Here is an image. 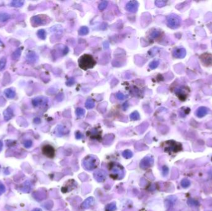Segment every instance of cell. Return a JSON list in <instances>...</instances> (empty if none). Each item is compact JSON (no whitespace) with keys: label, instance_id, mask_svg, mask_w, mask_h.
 Wrapping results in <instances>:
<instances>
[{"label":"cell","instance_id":"obj_1","mask_svg":"<svg viewBox=\"0 0 212 211\" xmlns=\"http://www.w3.org/2000/svg\"><path fill=\"white\" fill-rule=\"evenodd\" d=\"M79 66L83 70H87L93 68L96 64V61L90 54H85L79 58L78 61Z\"/></svg>","mask_w":212,"mask_h":211},{"label":"cell","instance_id":"obj_2","mask_svg":"<svg viewBox=\"0 0 212 211\" xmlns=\"http://www.w3.org/2000/svg\"><path fill=\"white\" fill-rule=\"evenodd\" d=\"M99 160L94 155H87L83 161V167L86 170H95L99 165Z\"/></svg>","mask_w":212,"mask_h":211},{"label":"cell","instance_id":"obj_3","mask_svg":"<svg viewBox=\"0 0 212 211\" xmlns=\"http://www.w3.org/2000/svg\"><path fill=\"white\" fill-rule=\"evenodd\" d=\"M125 172L122 165L115 163L111 167V177L115 180H121L123 178Z\"/></svg>","mask_w":212,"mask_h":211},{"label":"cell","instance_id":"obj_4","mask_svg":"<svg viewBox=\"0 0 212 211\" xmlns=\"http://www.w3.org/2000/svg\"><path fill=\"white\" fill-rule=\"evenodd\" d=\"M181 19L176 14H171L167 17V24L168 27L171 29H177L180 26Z\"/></svg>","mask_w":212,"mask_h":211},{"label":"cell","instance_id":"obj_5","mask_svg":"<svg viewBox=\"0 0 212 211\" xmlns=\"http://www.w3.org/2000/svg\"><path fill=\"white\" fill-rule=\"evenodd\" d=\"M93 176L94 179L96 180L97 182H104V181L107 178V173L105 170L102 169H98L95 171L93 173Z\"/></svg>","mask_w":212,"mask_h":211},{"label":"cell","instance_id":"obj_6","mask_svg":"<svg viewBox=\"0 0 212 211\" xmlns=\"http://www.w3.org/2000/svg\"><path fill=\"white\" fill-rule=\"evenodd\" d=\"M189 93V88L187 87H181L177 89L175 91L177 96L179 98L180 100H184L187 98Z\"/></svg>","mask_w":212,"mask_h":211},{"label":"cell","instance_id":"obj_7","mask_svg":"<svg viewBox=\"0 0 212 211\" xmlns=\"http://www.w3.org/2000/svg\"><path fill=\"white\" fill-rule=\"evenodd\" d=\"M153 164V159L151 156H147L141 160L140 166L141 169H147L150 167Z\"/></svg>","mask_w":212,"mask_h":211},{"label":"cell","instance_id":"obj_8","mask_svg":"<svg viewBox=\"0 0 212 211\" xmlns=\"http://www.w3.org/2000/svg\"><path fill=\"white\" fill-rule=\"evenodd\" d=\"M32 102L34 107H37L39 106H43V105H45L46 104H47L48 99L43 97H39L33 99Z\"/></svg>","mask_w":212,"mask_h":211},{"label":"cell","instance_id":"obj_9","mask_svg":"<svg viewBox=\"0 0 212 211\" xmlns=\"http://www.w3.org/2000/svg\"><path fill=\"white\" fill-rule=\"evenodd\" d=\"M42 152L47 157L52 158L55 155V150L52 146L50 145H45L42 148Z\"/></svg>","mask_w":212,"mask_h":211},{"label":"cell","instance_id":"obj_10","mask_svg":"<svg viewBox=\"0 0 212 211\" xmlns=\"http://www.w3.org/2000/svg\"><path fill=\"white\" fill-rule=\"evenodd\" d=\"M139 4L137 1H130L126 5V9L130 13H136L138 9Z\"/></svg>","mask_w":212,"mask_h":211},{"label":"cell","instance_id":"obj_11","mask_svg":"<svg viewBox=\"0 0 212 211\" xmlns=\"http://www.w3.org/2000/svg\"><path fill=\"white\" fill-rule=\"evenodd\" d=\"M173 56L176 58H183L186 55V50L183 48H177L173 50Z\"/></svg>","mask_w":212,"mask_h":211},{"label":"cell","instance_id":"obj_12","mask_svg":"<svg viewBox=\"0 0 212 211\" xmlns=\"http://www.w3.org/2000/svg\"><path fill=\"white\" fill-rule=\"evenodd\" d=\"M95 203V199L93 197H89L85 200L81 204V207L84 209H87L93 206Z\"/></svg>","mask_w":212,"mask_h":211},{"label":"cell","instance_id":"obj_13","mask_svg":"<svg viewBox=\"0 0 212 211\" xmlns=\"http://www.w3.org/2000/svg\"><path fill=\"white\" fill-rule=\"evenodd\" d=\"M14 116L13 110L10 107L7 108L6 110L3 111V117L6 121H8L11 119Z\"/></svg>","mask_w":212,"mask_h":211},{"label":"cell","instance_id":"obj_14","mask_svg":"<svg viewBox=\"0 0 212 211\" xmlns=\"http://www.w3.org/2000/svg\"><path fill=\"white\" fill-rule=\"evenodd\" d=\"M32 23L33 24L37 25H41L46 23L45 20L41 16H35L32 18Z\"/></svg>","mask_w":212,"mask_h":211},{"label":"cell","instance_id":"obj_15","mask_svg":"<svg viewBox=\"0 0 212 211\" xmlns=\"http://www.w3.org/2000/svg\"><path fill=\"white\" fill-rule=\"evenodd\" d=\"M208 113V108L205 107H200L196 111V115L199 118H202Z\"/></svg>","mask_w":212,"mask_h":211},{"label":"cell","instance_id":"obj_16","mask_svg":"<svg viewBox=\"0 0 212 211\" xmlns=\"http://www.w3.org/2000/svg\"><path fill=\"white\" fill-rule=\"evenodd\" d=\"M56 134L58 136H62L67 133V129L63 125H58L56 128Z\"/></svg>","mask_w":212,"mask_h":211},{"label":"cell","instance_id":"obj_17","mask_svg":"<svg viewBox=\"0 0 212 211\" xmlns=\"http://www.w3.org/2000/svg\"><path fill=\"white\" fill-rule=\"evenodd\" d=\"M27 60L30 63H34L37 60V56L34 52H30L27 54Z\"/></svg>","mask_w":212,"mask_h":211},{"label":"cell","instance_id":"obj_18","mask_svg":"<svg viewBox=\"0 0 212 211\" xmlns=\"http://www.w3.org/2000/svg\"><path fill=\"white\" fill-rule=\"evenodd\" d=\"M200 58H201V60H202V61L208 60V61L205 64H207V65H208V66H209V65H212V55H211V54H207H207H203L200 56Z\"/></svg>","mask_w":212,"mask_h":211},{"label":"cell","instance_id":"obj_19","mask_svg":"<svg viewBox=\"0 0 212 211\" xmlns=\"http://www.w3.org/2000/svg\"><path fill=\"white\" fill-rule=\"evenodd\" d=\"M4 93L5 94L6 97L7 98H8V99H14V98L15 97V96H16V92L12 89H6L5 90Z\"/></svg>","mask_w":212,"mask_h":211},{"label":"cell","instance_id":"obj_20","mask_svg":"<svg viewBox=\"0 0 212 211\" xmlns=\"http://www.w3.org/2000/svg\"><path fill=\"white\" fill-rule=\"evenodd\" d=\"M24 3V1H21V0H13L11 3V6L14 8H20L23 6Z\"/></svg>","mask_w":212,"mask_h":211},{"label":"cell","instance_id":"obj_21","mask_svg":"<svg viewBox=\"0 0 212 211\" xmlns=\"http://www.w3.org/2000/svg\"><path fill=\"white\" fill-rule=\"evenodd\" d=\"M117 209L116 203L115 202H112L109 203L105 206V211H115Z\"/></svg>","mask_w":212,"mask_h":211},{"label":"cell","instance_id":"obj_22","mask_svg":"<svg viewBox=\"0 0 212 211\" xmlns=\"http://www.w3.org/2000/svg\"><path fill=\"white\" fill-rule=\"evenodd\" d=\"M10 14L7 13H0V22H6L10 19Z\"/></svg>","mask_w":212,"mask_h":211},{"label":"cell","instance_id":"obj_23","mask_svg":"<svg viewBox=\"0 0 212 211\" xmlns=\"http://www.w3.org/2000/svg\"><path fill=\"white\" fill-rule=\"evenodd\" d=\"M95 106V103L93 99H87L85 103V107L87 109H92Z\"/></svg>","mask_w":212,"mask_h":211},{"label":"cell","instance_id":"obj_24","mask_svg":"<svg viewBox=\"0 0 212 211\" xmlns=\"http://www.w3.org/2000/svg\"><path fill=\"white\" fill-rule=\"evenodd\" d=\"M130 118L131 120H133V121H137V120L140 119V114H139V113L138 111H135L132 112L130 114Z\"/></svg>","mask_w":212,"mask_h":211},{"label":"cell","instance_id":"obj_25","mask_svg":"<svg viewBox=\"0 0 212 211\" xmlns=\"http://www.w3.org/2000/svg\"><path fill=\"white\" fill-rule=\"evenodd\" d=\"M21 48H17L15 52H13L12 54V58L13 60H18L21 54Z\"/></svg>","mask_w":212,"mask_h":211},{"label":"cell","instance_id":"obj_26","mask_svg":"<svg viewBox=\"0 0 212 211\" xmlns=\"http://www.w3.org/2000/svg\"><path fill=\"white\" fill-rule=\"evenodd\" d=\"M89 33V29L86 26H83L79 29V34L80 35H86Z\"/></svg>","mask_w":212,"mask_h":211},{"label":"cell","instance_id":"obj_27","mask_svg":"<svg viewBox=\"0 0 212 211\" xmlns=\"http://www.w3.org/2000/svg\"><path fill=\"white\" fill-rule=\"evenodd\" d=\"M122 156L125 159H130L133 157V152L130 150L124 151L122 152Z\"/></svg>","mask_w":212,"mask_h":211},{"label":"cell","instance_id":"obj_28","mask_svg":"<svg viewBox=\"0 0 212 211\" xmlns=\"http://www.w3.org/2000/svg\"><path fill=\"white\" fill-rule=\"evenodd\" d=\"M159 61L158 60H153L150 63H149V67L150 68L151 70H155V69H156L159 66Z\"/></svg>","mask_w":212,"mask_h":211},{"label":"cell","instance_id":"obj_29","mask_svg":"<svg viewBox=\"0 0 212 211\" xmlns=\"http://www.w3.org/2000/svg\"><path fill=\"white\" fill-rule=\"evenodd\" d=\"M37 36L39 38L45 40L46 38V32L43 29H41L37 32Z\"/></svg>","mask_w":212,"mask_h":211},{"label":"cell","instance_id":"obj_30","mask_svg":"<svg viewBox=\"0 0 212 211\" xmlns=\"http://www.w3.org/2000/svg\"><path fill=\"white\" fill-rule=\"evenodd\" d=\"M76 114L78 117H83L85 114V110L82 108H77L76 110Z\"/></svg>","mask_w":212,"mask_h":211},{"label":"cell","instance_id":"obj_31","mask_svg":"<svg viewBox=\"0 0 212 211\" xmlns=\"http://www.w3.org/2000/svg\"><path fill=\"white\" fill-rule=\"evenodd\" d=\"M108 5V1H102L101 3H100L99 5L98 8L100 11H103L106 8H107Z\"/></svg>","mask_w":212,"mask_h":211},{"label":"cell","instance_id":"obj_32","mask_svg":"<svg viewBox=\"0 0 212 211\" xmlns=\"http://www.w3.org/2000/svg\"><path fill=\"white\" fill-rule=\"evenodd\" d=\"M6 64V58L5 57L2 58L0 60V71L3 70L5 68Z\"/></svg>","mask_w":212,"mask_h":211},{"label":"cell","instance_id":"obj_33","mask_svg":"<svg viewBox=\"0 0 212 211\" xmlns=\"http://www.w3.org/2000/svg\"><path fill=\"white\" fill-rule=\"evenodd\" d=\"M155 5L159 8H161V7L165 6L166 1H163V0H158V1H155Z\"/></svg>","mask_w":212,"mask_h":211},{"label":"cell","instance_id":"obj_34","mask_svg":"<svg viewBox=\"0 0 212 211\" xmlns=\"http://www.w3.org/2000/svg\"><path fill=\"white\" fill-rule=\"evenodd\" d=\"M160 32L159 31H157V30H155V31H153L151 34V37L153 38H156L157 37H158L160 35Z\"/></svg>","mask_w":212,"mask_h":211},{"label":"cell","instance_id":"obj_35","mask_svg":"<svg viewBox=\"0 0 212 211\" xmlns=\"http://www.w3.org/2000/svg\"><path fill=\"white\" fill-rule=\"evenodd\" d=\"M24 145L25 148H30L32 145V142L31 140H27L24 143Z\"/></svg>","mask_w":212,"mask_h":211},{"label":"cell","instance_id":"obj_36","mask_svg":"<svg viewBox=\"0 0 212 211\" xmlns=\"http://www.w3.org/2000/svg\"><path fill=\"white\" fill-rule=\"evenodd\" d=\"M75 82V79L73 78H71L68 80V81L67 82H66V84H67L68 86H71L74 84Z\"/></svg>","mask_w":212,"mask_h":211},{"label":"cell","instance_id":"obj_37","mask_svg":"<svg viewBox=\"0 0 212 211\" xmlns=\"http://www.w3.org/2000/svg\"><path fill=\"white\" fill-rule=\"evenodd\" d=\"M116 96H117V99L120 100H123L124 99H125V96H124L123 94L121 92H118L116 94Z\"/></svg>","mask_w":212,"mask_h":211},{"label":"cell","instance_id":"obj_38","mask_svg":"<svg viewBox=\"0 0 212 211\" xmlns=\"http://www.w3.org/2000/svg\"><path fill=\"white\" fill-rule=\"evenodd\" d=\"M6 191V188L5 185L3 184L2 183H0V195L4 193Z\"/></svg>","mask_w":212,"mask_h":211},{"label":"cell","instance_id":"obj_39","mask_svg":"<svg viewBox=\"0 0 212 211\" xmlns=\"http://www.w3.org/2000/svg\"><path fill=\"white\" fill-rule=\"evenodd\" d=\"M76 139H81V138L83 137V135L81 133L78 131L77 133H76Z\"/></svg>","mask_w":212,"mask_h":211},{"label":"cell","instance_id":"obj_40","mask_svg":"<svg viewBox=\"0 0 212 211\" xmlns=\"http://www.w3.org/2000/svg\"><path fill=\"white\" fill-rule=\"evenodd\" d=\"M168 170H168L167 167L164 166L163 167V173L164 175H166V173L167 174V173H168Z\"/></svg>","mask_w":212,"mask_h":211},{"label":"cell","instance_id":"obj_41","mask_svg":"<svg viewBox=\"0 0 212 211\" xmlns=\"http://www.w3.org/2000/svg\"><path fill=\"white\" fill-rule=\"evenodd\" d=\"M34 122L35 123H36V124H38V123H39L40 122H41V119H40L38 118H36L34 119Z\"/></svg>","mask_w":212,"mask_h":211},{"label":"cell","instance_id":"obj_42","mask_svg":"<svg viewBox=\"0 0 212 211\" xmlns=\"http://www.w3.org/2000/svg\"><path fill=\"white\" fill-rule=\"evenodd\" d=\"M3 142L0 141V152H1L2 151V149H3Z\"/></svg>","mask_w":212,"mask_h":211},{"label":"cell","instance_id":"obj_43","mask_svg":"<svg viewBox=\"0 0 212 211\" xmlns=\"http://www.w3.org/2000/svg\"><path fill=\"white\" fill-rule=\"evenodd\" d=\"M32 211H42L41 209H39V208H35L34 209H33Z\"/></svg>","mask_w":212,"mask_h":211},{"label":"cell","instance_id":"obj_44","mask_svg":"<svg viewBox=\"0 0 212 211\" xmlns=\"http://www.w3.org/2000/svg\"><path fill=\"white\" fill-rule=\"evenodd\" d=\"M0 46H4V43L1 40V39H0Z\"/></svg>","mask_w":212,"mask_h":211}]
</instances>
